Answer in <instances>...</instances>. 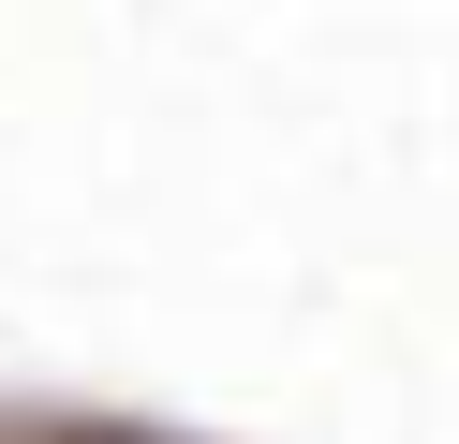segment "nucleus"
<instances>
[]
</instances>
